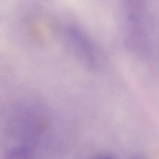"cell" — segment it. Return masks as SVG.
Returning <instances> with one entry per match:
<instances>
[{
    "label": "cell",
    "instance_id": "cell-1",
    "mask_svg": "<svg viewBox=\"0 0 159 159\" xmlns=\"http://www.w3.org/2000/svg\"><path fill=\"white\" fill-rule=\"evenodd\" d=\"M3 159H35V151L30 147L19 145L8 149Z\"/></svg>",
    "mask_w": 159,
    "mask_h": 159
},
{
    "label": "cell",
    "instance_id": "cell-2",
    "mask_svg": "<svg viewBox=\"0 0 159 159\" xmlns=\"http://www.w3.org/2000/svg\"><path fill=\"white\" fill-rule=\"evenodd\" d=\"M96 159H114L110 157H103V158H97Z\"/></svg>",
    "mask_w": 159,
    "mask_h": 159
},
{
    "label": "cell",
    "instance_id": "cell-3",
    "mask_svg": "<svg viewBox=\"0 0 159 159\" xmlns=\"http://www.w3.org/2000/svg\"><path fill=\"white\" fill-rule=\"evenodd\" d=\"M41 1H44V2H49V1H50V0H41Z\"/></svg>",
    "mask_w": 159,
    "mask_h": 159
}]
</instances>
